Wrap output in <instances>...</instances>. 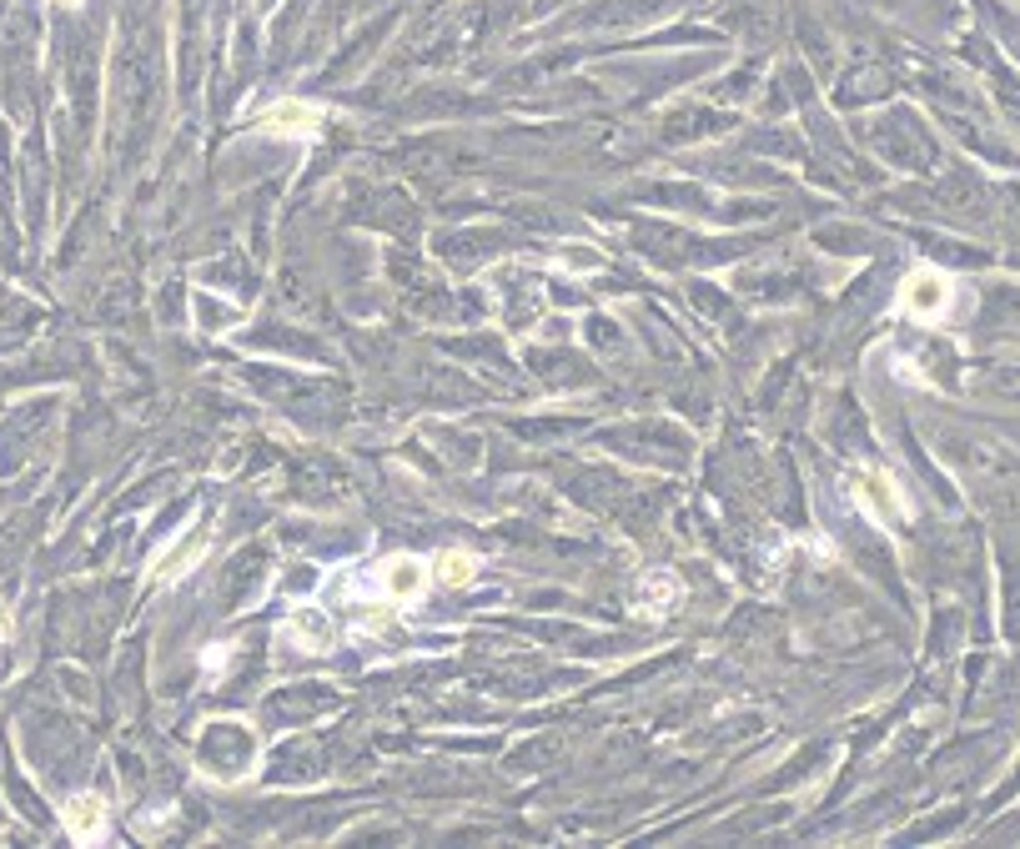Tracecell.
I'll return each mask as SVG.
<instances>
[{
    "label": "cell",
    "mask_w": 1020,
    "mask_h": 849,
    "mask_svg": "<svg viewBox=\"0 0 1020 849\" xmlns=\"http://www.w3.org/2000/svg\"><path fill=\"white\" fill-rule=\"evenodd\" d=\"M66 5H71V0H66Z\"/></svg>",
    "instance_id": "cell-10"
},
{
    "label": "cell",
    "mask_w": 1020,
    "mask_h": 849,
    "mask_svg": "<svg viewBox=\"0 0 1020 849\" xmlns=\"http://www.w3.org/2000/svg\"><path fill=\"white\" fill-rule=\"evenodd\" d=\"M473 573H478V563H473V554H442L438 563H433V579L438 583H448V589H463V583H473Z\"/></svg>",
    "instance_id": "cell-6"
},
{
    "label": "cell",
    "mask_w": 1020,
    "mask_h": 849,
    "mask_svg": "<svg viewBox=\"0 0 1020 849\" xmlns=\"http://www.w3.org/2000/svg\"><path fill=\"white\" fill-rule=\"evenodd\" d=\"M0 638H5V614H0Z\"/></svg>",
    "instance_id": "cell-9"
},
{
    "label": "cell",
    "mask_w": 1020,
    "mask_h": 849,
    "mask_svg": "<svg viewBox=\"0 0 1020 849\" xmlns=\"http://www.w3.org/2000/svg\"><path fill=\"white\" fill-rule=\"evenodd\" d=\"M950 282L945 277H935V271H915L910 282H905V292H900V308L905 312H915L920 322H935L940 312L950 308Z\"/></svg>",
    "instance_id": "cell-2"
},
{
    "label": "cell",
    "mask_w": 1020,
    "mask_h": 849,
    "mask_svg": "<svg viewBox=\"0 0 1020 849\" xmlns=\"http://www.w3.org/2000/svg\"><path fill=\"white\" fill-rule=\"evenodd\" d=\"M66 829H71V839H81V845L101 839L107 835V804L96 800V794H76V800L66 804Z\"/></svg>",
    "instance_id": "cell-3"
},
{
    "label": "cell",
    "mask_w": 1020,
    "mask_h": 849,
    "mask_svg": "<svg viewBox=\"0 0 1020 849\" xmlns=\"http://www.w3.org/2000/svg\"><path fill=\"white\" fill-rule=\"evenodd\" d=\"M854 493H860V503H865L870 513H885V498H895L890 493V478H860V483H854ZM895 503H900V498H895ZM885 518H890V513H885Z\"/></svg>",
    "instance_id": "cell-8"
},
{
    "label": "cell",
    "mask_w": 1020,
    "mask_h": 849,
    "mask_svg": "<svg viewBox=\"0 0 1020 849\" xmlns=\"http://www.w3.org/2000/svg\"><path fill=\"white\" fill-rule=\"evenodd\" d=\"M292 634H302V649H333V624L317 614V608H302L292 618Z\"/></svg>",
    "instance_id": "cell-7"
},
{
    "label": "cell",
    "mask_w": 1020,
    "mask_h": 849,
    "mask_svg": "<svg viewBox=\"0 0 1020 849\" xmlns=\"http://www.w3.org/2000/svg\"><path fill=\"white\" fill-rule=\"evenodd\" d=\"M206 538H212V533H206V528H197V538H191V533H181V543H177V548H171L167 558H161V568H156V579L167 583V579H177V573H187V568H191V563H197V558L206 554Z\"/></svg>",
    "instance_id": "cell-5"
},
{
    "label": "cell",
    "mask_w": 1020,
    "mask_h": 849,
    "mask_svg": "<svg viewBox=\"0 0 1020 849\" xmlns=\"http://www.w3.org/2000/svg\"><path fill=\"white\" fill-rule=\"evenodd\" d=\"M679 599H684V583H679L674 573H669V568H664V573H649V579L639 583V603H643V614H653V618L669 614V608H674Z\"/></svg>",
    "instance_id": "cell-4"
},
{
    "label": "cell",
    "mask_w": 1020,
    "mask_h": 849,
    "mask_svg": "<svg viewBox=\"0 0 1020 849\" xmlns=\"http://www.w3.org/2000/svg\"><path fill=\"white\" fill-rule=\"evenodd\" d=\"M382 593H388L392 603H413L427 593V583H433V568L423 563V558H388L378 573Z\"/></svg>",
    "instance_id": "cell-1"
}]
</instances>
